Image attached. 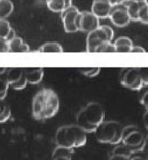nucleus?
Wrapping results in <instances>:
<instances>
[{
  "label": "nucleus",
  "mask_w": 148,
  "mask_h": 160,
  "mask_svg": "<svg viewBox=\"0 0 148 160\" xmlns=\"http://www.w3.org/2000/svg\"><path fill=\"white\" fill-rule=\"evenodd\" d=\"M60 109V99L54 90L43 88L34 95L32 101V117L44 121L54 117Z\"/></svg>",
  "instance_id": "obj_1"
},
{
  "label": "nucleus",
  "mask_w": 148,
  "mask_h": 160,
  "mask_svg": "<svg viewBox=\"0 0 148 160\" xmlns=\"http://www.w3.org/2000/svg\"><path fill=\"white\" fill-rule=\"evenodd\" d=\"M105 111L98 102H89L76 115V124L86 133H94L104 121Z\"/></svg>",
  "instance_id": "obj_2"
},
{
  "label": "nucleus",
  "mask_w": 148,
  "mask_h": 160,
  "mask_svg": "<svg viewBox=\"0 0 148 160\" xmlns=\"http://www.w3.org/2000/svg\"><path fill=\"white\" fill-rule=\"evenodd\" d=\"M55 140L57 146L74 149L86 144L87 135L86 132L77 124L65 125L57 129Z\"/></svg>",
  "instance_id": "obj_3"
},
{
  "label": "nucleus",
  "mask_w": 148,
  "mask_h": 160,
  "mask_svg": "<svg viewBox=\"0 0 148 160\" xmlns=\"http://www.w3.org/2000/svg\"><path fill=\"white\" fill-rule=\"evenodd\" d=\"M123 128L121 123L116 121H103L94 133L99 142L118 144L122 141Z\"/></svg>",
  "instance_id": "obj_4"
},
{
  "label": "nucleus",
  "mask_w": 148,
  "mask_h": 160,
  "mask_svg": "<svg viewBox=\"0 0 148 160\" xmlns=\"http://www.w3.org/2000/svg\"><path fill=\"white\" fill-rule=\"evenodd\" d=\"M114 38V31L109 26H100L98 28L89 32L86 40V49L88 52H97V48L106 42H111Z\"/></svg>",
  "instance_id": "obj_5"
},
{
  "label": "nucleus",
  "mask_w": 148,
  "mask_h": 160,
  "mask_svg": "<svg viewBox=\"0 0 148 160\" xmlns=\"http://www.w3.org/2000/svg\"><path fill=\"white\" fill-rule=\"evenodd\" d=\"M146 141L144 133L136 125H128L123 128V143L127 145L133 153L142 151Z\"/></svg>",
  "instance_id": "obj_6"
},
{
  "label": "nucleus",
  "mask_w": 148,
  "mask_h": 160,
  "mask_svg": "<svg viewBox=\"0 0 148 160\" xmlns=\"http://www.w3.org/2000/svg\"><path fill=\"white\" fill-rule=\"evenodd\" d=\"M60 14L64 30L67 33H75L81 30L82 12L77 9V7L72 5L65 9Z\"/></svg>",
  "instance_id": "obj_7"
},
{
  "label": "nucleus",
  "mask_w": 148,
  "mask_h": 160,
  "mask_svg": "<svg viewBox=\"0 0 148 160\" xmlns=\"http://www.w3.org/2000/svg\"><path fill=\"white\" fill-rule=\"evenodd\" d=\"M121 85L132 91H139L144 86L139 72V68L123 69L119 74Z\"/></svg>",
  "instance_id": "obj_8"
},
{
  "label": "nucleus",
  "mask_w": 148,
  "mask_h": 160,
  "mask_svg": "<svg viewBox=\"0 0 148 160\" xmlns=\"http://www.w3.org/2000/svg\"><path fill=\"white\" fill-rule=\"evenodd\" d=\"M109 18L111 19L112 24L117 28H125L131 21L127 7L123 3L112 5Z\"/></svg>",
  "instance_id": "obj_9"
},
{
  "label": "nucleus",
  "mask_w": 148,
  "mask_h": 160,
  "mask_svg": "<svg viewBox=\"0 0 148 160\" xmlns=\"http://www.w3.org/2000/svg\"><path fill=\"white\" fill-rule=\"evenodd\" d=\"M100 27L99 18L93 13L92 12H82L81 19V31L84 32H92Z\"/></svg>",
  "instance_id": "obj_10"
},
{
  "label": "nucleus",
  "mask_w": 148,
  "mask_h": 160,
  "mask_svg": "<svg viewBox=\"0 0 148 160\" xmlns=\"http://www.w3.org/2000/svg\"><path fill=\"white\" fill-rule=\"evenodd\" d=\"M112 5L109 0H93L91 12L99 19L109 18Z\"/></svg>",
  "instance_id": "obj_11"
},
{
  "label": "nucleus",
  "mask_w": 148,
  "mask_h": 160,
  "mask_svg": "<svg viewBox=\"0 0 148 160\" xmlns=\"http://www.w3.org/2000/svg\"><path fill=\"white\" fill-rule=\"evenodd\" d=\"M24 74L27 80L28 84L37 85L44 77V70L42 68H25Z\"/></svg>",
  "instance_id": "obj_12"
},
{
  "label": "nucleus",
  "mask_w": 148,
  "mask_h": 160,
  "mask_svg": "<svg viewBox=\"0 0 148 160\" xmlns=\"http://www.w3.org/2000/svg\"><path fill=\"white\" fill-rule=\"evenodd\" d=\"M9 52L11 53H26L30 51V48L26 43L24 42L22 38L15 36L8 41Z\"/></svg>",
  "instance_id": "obj_13"
},
{
  "label": "nucleus",
  "mask_w": 148,
  "mask_h": 160,
  "mask_svg": "<svg viewBox=\"0 0 148 160\" xmlns=\"http://www.w3.org/2000/svg\"><path fill=\"white\" fill-rule=\"evenodd\" d=\"M47 8L53 12L61 13L65 9L72 5V0H46Z\"/></svg>",
  "instance_id": "obj_14"
},
{
  "label": "nucleus",
  "mask_w": 148,
  "mask_h": 160,
  "mask_svg": "<svg viewBox=\"0 0 148 160\" xmlns=\"http://www.w3.org/2000/svg\"><path fill=\"white\" fill-rule=\"evenodd\" d=\"M116 52L119 53H131V48H133L132 41L127 36L118 37L114 42Z\"/></svg>",
  "instance_id": "obj_15"
},
{
  "label": "nucleus",
  "mask_w": 148,
  "mask_h": 160,
  "mask_svg": "<svg viewBox=\"0 0 148 160\" xmlns=\"http://www.w3.org/2000/svg\"><path fill=\"white\" fill-rule=\"evenodd\" d=\"M123 4L126 5V7H127V12L129 13L131 20L139 21V9L142 5L147 4V3H138V2L131 1V0H125Z\"/></svg>",
  "instance_id": "obj_16"
},
{
  "label": "nucleus",
  "mask_w": 148,
  "mask_h": 160,
  "mask_svg": "<svg viewBox=\"0 0 148 160\" xmlns=\"http://www.w3.org/2000/svg\"><path fill=\"white\" fill-rule=\"evenodd\" d=\"M15 36V31L12 28L9 22L5 19H0V38H4L7 41H10Z\"/></svg>",
  "instance_id": "obj_17"
},
{
  "label": "nucleus",
  "mask_w": 148,
  "mask_h": 160,
  "mask_svg": "<svg viewBox=\"0 0 148 160\" xmlns=\"http://www.w3.org/2000/svg\"><path fill=\"white\" fill-rule=\"evenodd\" d=\"M24 76V69L21 68H11L6 71L5 78L8 81L9 85L19 81Z\"/></svg>",
  "instance_id": "obj_18"
},
{
  "label": "nucleus",
  "mask_w": 148,
  "mask_h": 160,
  "mask_svg": "<svg viewBox=\"0 0 148 160\" xmlns=\"http://www.w3.org/2000/svg\"><path fill=\"white\" fill-rule=\"evenodd\" d=\"M13 3L11 0H0V19H6L12 13Z\"/></svg>",
  "instance_id": "obj_19"
},
{
  "label": "nucleus",
  "mask_w": 148,
  "mask_h": 160,
  "mask_svg": "<svg viewBox=\"0 0 148 160\" xmlns=\"http://www.w3.org/2000/svg\"><path fill=\"white\" fill-rule=\"evenodd\" d=\"M39 50L44 53H60L63 51V48L58 42H50L43 44Z\"/></svg>",
  "instance_id": "obj_20"
},
{
  "label": "nucleus",
  "mask_w": 148,
  "mask_h": 160,
  "mask_svg": "<svg viewBox=\"0 0 148 160\" xmlns=\"http://www.w3.org/2000/svg\"><path fill=\"white\" fill-rule=\"evenodd\" d=\"M12 115V111L9 105L5 102V99H0V123L7 122Z\"/></svg>",
  "instance_id": "obj_21"
},
{
  "label": "nucleus",
  "mask_w": 148,
  "mask_h": 160,
  "mask_svg": "<svg viewBox=\"0 0 148 160\" xmlns=\"http://www.w3.org/2000/svg\"><path fill=\"white\" fill-rule=\"evenodd\" d=\"M133 154L132 151L130 149L129 147L125 144L122 145H117L114 148V150L112 151V155H119V156H125L127 158H131V155Z\"/></svg>",
  "instance_id": "obj_22"
},
{
  "label": "nucleus",
  "mask_w": 148,
  "mask_h": 160,
  "mask_svg": "<svg viewBox=\"0 0 148 160\" xmlns=\"http://www.w3.org/2000/svg\"><path fill=\"white\" fill-rule=\"evenodd\" d=\"M80 72L84 74L87 78H95L97 77L101 69L99 67H94V68H80L79 69Z\"/></svg>",
  "instance_id": "obj_23"
},
{
  "label": "nucleus",
  "mask_w": 148,
  "mask_h": 160,
  "mask_svg": "<svg viewBox=\"0 0 148 160\" xmlns=\"http://www.w3.org/2000/svg\"><path fill=\"white\" fill-rule=\"evenodd\" d=\"M10 85L8 81L6 80L5 77L0 76V99H5L7 95V92Z\"/></svg>",
  "instance_id": "obj_24"
},
{
  "label": "nucleus",
  "mask_w": 148,
  "mask_h": 160,
  "mask_svg": "<svg viewBox=\"0 0 148 160\" xmlns=\"http://www.w3.org/2000/svg\"><path fill=\"white\" fill-rule=\"evenodd\" d=\"M97 52L98 53H114L116 52V48L114 46V43H111V42H106L103 43L100 47L97 48Z\"/></svg>",
  "instance_id": "obj_25"
},
{
  "label": "nucleus",
  "mask_w": 148,
  "mask_h": 160,
  "mask_svg": "<svg viewBox=\"0 0 148 160\" xmlns=\"http://www.w3.org/2000/svg\"><path fill=\"white\" fill-rule=\"evenodd\" d=\"M139 21L144 24H148V3L140 7L139 12Z\"/></svg>",
  "instance_id": "obj_26"
},
{
  "label": "nucleus",
  "mask_w": 148,
  "mask_h": 160,
  "mask_svg": "<svg viewBox=\"0 0 148 160\" xmlns=\"http://www.w3.org/2000/svg\"><path fill=\"white\" fill-rule=\"evenodd\" d=\"M28 84L27 80L26 78V76L24 74V76L17 82H15L13 84L10 85V87H12L13 90L16 91H20V90H23L24 88H26V86Z\"/></svg>",
  "instance_id": "obj_27"
},
{
  "label": "nucleus",
  "mask_w": 148,
  "mask_h": 160,
  "mask_svg": "<svg viewBox=\"0 0 148 160\" xmlns=\"http://www.w3.org/2000/svg\"><path fill=\"white\" fill-rule=\"evenodd\" d=\"M139 72L144 85H148V68H139Z\"/></svg>",
  "instance_id": "obj_28"
},
{
  "label": "nucleus",
  "mask_w": 148,
  "mask_h": 160,
  "mask_svg": "<svg viewBox=\"0 0 148 160\" xmlns=\"http://www.w3.org/2000/svg\"><path fill=\"white\" fill-rule=\"evenodd\" d=\"M9 52L8 41L4 38H0V53H6Z\"/></svg>",
  "instance_id": "obj_29"
},
{
  "label": "nucleus",
  "mask_w": 148,
  "mask_h": 160,
  "mask_svg": "<svg viewBox=\"0 0 148 160\" xmlns=\"http://www.w3.org/2000/svg\"><path fill=\"white\" fill-rule=\"evenodd\" d=\"M140 103L143 105L146 109H148V91L146 92L143 94V96L140 99Z\"/></svg>",
  "instance_id": "obj_30"
},
{
  "label": "nucleus",
  "mask_w": 148,
  "mask_h": 160,
  "mask_svg": "<svg viewBox=\"0 0 148 160\" xmlns=\"http://www.w3.org/2000/svg\"><path fill=\"white\" fill-rule=\"evenodd\" d=\"M130 158H127V157H125V156L112 155L109 160H130Z\"/></svg>",
  "instance_id": "obj_31"
},
{
  "label": "nucleus",
  "mask_w": 148,
  "mask_h": 160,
  "mask_svg": "<svg viewBox=\"0 0 148 160\" xmlns=\"http://www.w3.org/2000/svg\"><path fill=\"white\" fill-rule=\"evenodd\" d=\"M131 53H146V49L144 48L139 47V46H133Z\"/></svg>",
  "instance_id": "obj_32"
},
{
  "label": "nucleus",
  "mask_w": 148,
  "mask_h": 160,
  "mask_svg": "<svg viewBox=\"0 0 148 160\" xmlns=\"http://www.w3.org/2000/svg\"><path fill=\"white\" fill-rule=\"evenodd\" d=\"M52 160H72V158L68 156H56L52 157Z\"/></svg>",
  "instance_id": "obj_33"
},
{
  "label": "nucleus",
  "mask_w": 148,
  "mask_h": 160,
  "mask_svg": "<svg viewBox=\"0 0 148 160\" xmlns=\"http://www.w3.org/2000/svg\"><path fill=\"white\" fill-rule=\"evenodd\" d=\"M143 122L144 125H145V127L146 128V129H148V109H146V113H144Z\"/></svg>",
  "instance_id": "obj_34"
},
{
  "label": "nucleus",
  "mask_w": 148,
  "mask_h": 160,
  "mask_svg": "<svg viewBox=\"0 0 148 160\" xmlns=\"http://www.w3.org/2000/svg\"><path fill=\"white\" fill-rule=\"evenodd\" d=\"M142 151L145 152V154L147 156L148 158V136L146 137V141H145V144H144V148Z\"/></svg>",
  "instance_id": "obj_35"
},
{
  "label": "nucleus",
  "mask_w": 148,
  "mask_h": 160,
  "mask_svg": "<svg viewBox=\"0 0 148 160\" xmlns=\"http://www.w3.org/2000/svg\"><path fill=\"white\" fill-rule=\"evenodd\" d=\"M130 160H147L146 158H142V157H133V158H131Z\"/></svg>",
  "instance_id": "obj_36"
},
{
  "label": "nucleus",
  "mask_w": 148,
  "mask_h": 160,
  "mask_svg": "<svg viewBox=\"0 0 148 160\" xmlns=\"http://www.w3.org/2000/svg\"><path fill=\"white\" fill-rule=\"evenodd\" d=\"M110 2L111 3V5H117V4H119L118 3V0H109Z\"/></svg>",
  "instance_id": "obj_37"
},
{
  "label": "nucleus",
  "mask_w": 148,
  "mask_h": 160,
  "mask_svg": "<svg viewBox=\"0 0 148 160\" xmlns=\"http://www.w3.org/2000/svg\"><path fill=\"white\" fill-rule=\"evenodd\" d=\"M134 2H138V3H148L147 0H131Z\"/></svg>",
  "instance_id": "obj_38"
},
{
  "label": "nucleus",
  "mask_w": 148,
  "mask_h": 160,
  "mask_svg": "<svg viewBox=\"0 0 148 160\" xmlns=\"http://www.w3.org/2000/svg\"><path fill=\"white\" fill-rule=\"evenodd\" d=\"M125 2V0H118V3L119 4H122V3H124Z\"/></svg>",
  "instance_id": "obj_39"
},
{
  "label": "nucleus",
  "mask_w": 148,
  "mask_h": 160,
  "mask_svg": "<svg viewBox=\"0 0 148 160\" xmlns=\"http://www.w3.org/2000/svg\"><path fill=\"white\" fill-rule=\"evenodd\" d=\"M4 71H5V69H0V74H1V73H3Z\"/></svg>",
  "instance_id": "obj_40"
},
{
  "label": "nucleus",
  "mask_w": 148,
  "mask_h": 160,
  "mask_svg": "<svg viewBox=\"0 0 148 160\" xmlns=\"http://www.w3.org/2000/svg\"></svg>",
  "instance_id": "obj_41"
}]
</instances>
